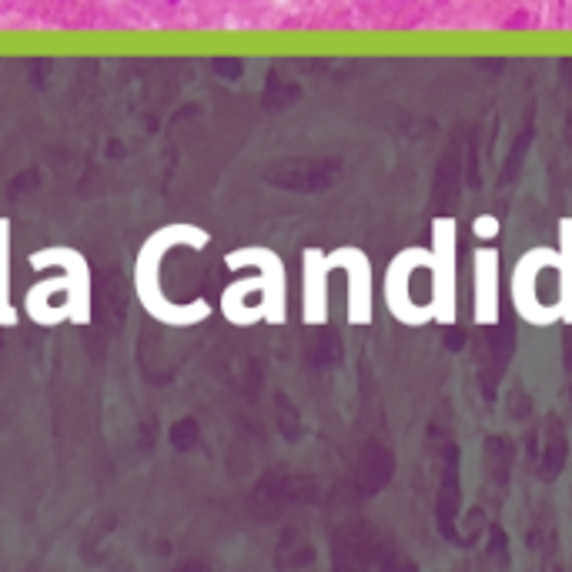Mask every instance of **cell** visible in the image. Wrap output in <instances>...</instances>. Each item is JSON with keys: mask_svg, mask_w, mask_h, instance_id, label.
Instances as JSON below:
<instances>
[{"mask_svg": "<svg viewBox=\"0 0 572 572\" xmlns=\"http://www.w3.org/2000/svg\"><path fill=\"white\" fill-rule=\"evenodd\" d=\"M7 285H11V278H7V221L0 218V325H17Z\"/></svg>", "mask_w": 572, "mask_h": 572, "instance_id": "cell-1", "label": "cell"}]
</instances>
